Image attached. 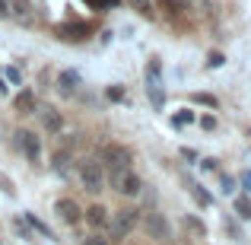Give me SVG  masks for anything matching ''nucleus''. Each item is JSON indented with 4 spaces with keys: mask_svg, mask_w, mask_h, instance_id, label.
Wrapping results in <instances>:
<instances>
[{
    "mask_svg": "<svg viewBox=\"0 0 251 245\" xmlns=\"http://www.w3.org/2000/svg\"><path fill=\"white\" fill-rule=\"evenodd\" d=\"M76 175H80L83 188L89 191V194H99V191L105 188V169H102V163L92 160V156L80 160V165H76Z\"/></svg>",
    "mask_w": 251,
    "mask_h": 245,
    "instance_id": "1",
    "label": "nucleus"
},
{
    "mask_svg": "<svg viewBox=\"0 0 251 245\" xmlns=\"http://www.w3.org/2000/svg\"><path fill=\"white\" fill-rule=\"evenodd\" d=\"M147 96H150V102H153V109H162V105H166V86H162L159 57H153V61L147 64Z\"/></svg>",
    "mask_w": 251,
    "mask_h": 245,
    "instance_id": "2",
    "label": "nucleus"
},
{
    "mask_svg": "<svg viewBox=\"0 0 251 245\" xmlns=\"http://www.w3.org/2000/svg\"><path fill=\"white\" fill-rule=\"evenodd\" d=\"M108 182H111V188H115L121 197H137V194H140V188H143L140 175H137L130 165H127V169H115Z\"/></svg>",
    "mask_w": 251,
    "mask_h": 245,
    "instance_id": "3",
    "label": "nucleus"
},
{
    "mask_svg": "<svg viewBox=\"0 0 251 245\" xmlns=\"http://www.w3.org/2000/svg\"><path fill=\"white\" fill-rule=\"evenodd\" d=\"M137 223H140V210L121 207V210H115V214H111L108 229H111V236H115V239H124V236H130L137 229Z\"/></svg>",
    "mask_w": 251,
    "mask_h": 245,
    "instance_id": "4",
    "label": "nucleus"
},
{
    "mask_svg": "<svg viewBox=\"0 0 251 245\" xmlns=\"http://www.w3.org/2000/svg\"><path fill=\"white\" fill-rule=\"evenodd\" d=\"M99 163H102V169H127L130 165V150L124 147V143H105L102 150H99Z\"/></svg>",
    "mask_w": 251,
    "mask_h": 245,
    "instance_id": "5",
    "label": "nucleus"
},
{
    "mask_svg": "<svg viewBox=\"0 0 251 245\" xmlns=\"http://www.w3.org/2000/svg\"><path fill=\"white\" fill-rule=\"evenodd\" d=\"M143 229H147L150 239H159V242L172 239V226H169V220L159 214V210H147V214H143Z\"/></svg>",
    "mask_w": 251,
    "mask_h": 245,
    "instance_id": "6",
    "label": "nucleus"
},
{
    "mask_svg": "<svg viewBox=\"0 0 251 245\" xmlns=\"http://www.w3.org/2000/svg\"><path fill=\"white\" fill-rule=\"evenodd\" d=\"M54 214L61 217L67 226H76V223L83 220V210H80V204L76 201H70V197H57L54 201Z\"/></svg>",
    "mask_w": 251,
    "mask_h": 245,
    "instance_id": "7",
    "label": "nucleus"
},
{
    "mask_svg": "<svg viewBox=\"0 0 251 245\" xmlns=\"http://www.w3.org/2000/svg\"><path fill=\"white\" fill-rule=\"evenodd\" d=\"M16 147L23 150V153L29 156L32 163L42 160V140H38V137L32 134V131H19V134H16Z\"/></svg>",
    "mask_w": 251,
    "mask_h": 245,
    "instance_id": "8",
    "label": "nucleus"
},
{
    "mask_svg": "<svg viewBox=\"0 0 251 245\" xmlns=\"http://www.w3.org/2000/svg\"><path fill=\"white\" fill-rule=\"evenodd\" d=\"M86 223H89L96 233H105V229H108V223H111V217H108V210H105L102 204H92V207L86 210Z\"/></svg>",
    "mask_w": 251,
    "mask_h": 245,
    "instance_id": "9",
    "label": "nucleus"
},
{
    "mask_svg": "<svg viewBox=\"0 0 251 245\" xmlns=\"http://www.w3.org/2000/svg\"><path fill=\"white\" fill-rule=\"evenodd\" d=\"M6 6H10V16H16L23 26H32L35 13H32V3H29V0H6Z\"/></svg>",
    "mask_w": 251,
    "mask_h": 245,
    "instance_id": "10",
    "label": "nucleus"
},
{
    "mask_svg": "<svg viewBox=\"0 0 251 245\" xmlns=\"http://www.w3.org/2000/svg\"><path fill=\"white\" fill-rule=\"evenodd\" d=\"M42 124H45V131L57 134V131L64 128V118H61V111H57V109H45V115H42Z\"/></svg>",
    "mask_w": 251,
    "mask_h": 245,
    "instance_id": "11",
    "label": "nucleus"
},
{
    "mask_svg": "<svg viewBox=\"0 0 251 245\" xmlns=\"http://www.w3.org/2000/svg\"><path fill=\"white\" fill-rule=\"evenodd\" d=\"M57 86H61V92H74L76 86H80V74L76 70H61V77H57Z\"/></svg>",
    "mask_w": 251,
    "mask_h": 245,
    "instance_id": "12",
    "label": "nucleus"
},
{
    "mask_svg": "<svg viewBox=\"0 0 251 245\" xmlns=\"http://www.w3.org/2000/svg\"><path fill=\"white\" fill-rule=\"evenodd\" d=\"M70 153H54V163H51V169L57 172L61 178H74V172H70Z\"/></svg>",
    "mask_w": 251,
    "mask_h": 245,
    "instance_id": "13",
    "label": "nucleus"
},
{
    "mask_svg": "<svg viewBox=\"0 0 251 245\" xmlns=\"http://www.w3.org/2000/svg\"><path fill=\"white\" fill-rule=\"evenodd\" d=\"M235 214H239V220H251V197L248 194H242V197H235Z\"/></svg>",
    "mask_w": 251,
    "mask_h": 245,
    "instance_id": "14",
    "label": "nucleus"
},
{
    "mask_svg": "<svg viewBox=\"0 0 251 245\" xmlns=\"http://www.w3.org/2000/svg\"><path fill=\"white\" fill-rule=\"evenodd\" d=\"M124 3H127L130 10H137L140 16H150V19H153V0H124Z\"/></svg>",
    "mask_w": 251,
    "mask_h": 245,
    "instance_id": "15",
    "label": "nucleus"
},
{
    "mask_svg": "<svg viewBox=\"0 0 251 245\" xmlns=\"http://www.w3.org/2000/svg\"><path fill=\"white\" fill-rule=\"evenodd\" d=\"M191 194H194V201L201 204V207H210V204H213V197H210V191L203 188V185H191Z\"/></svg>",
    "mask_w": 251,
    "mask_h": 245,
    "instance_id": "16",
    "label": "nucleus"
},
{
    "mask_svg": "<svg viewBox=\"0 0 251 245\" xmlns=\"http://www.w3.org/2000/svg\"><path fill=\"white\" fill-rule=\"evenodd\" d=\"M25 223H29V226H35V233H42L45 239H54V233L48 229V223H42V220H38L35 214H25Z\"/></svg>",
    "mask_w": 251,
    "mask_h": 245,
    "instance_id": "17",
    "label": "nucleus"
},
{
    "mask_svg": "<svg viewBox=\"0 0 251 245\" xmlns=\"http://www.w3.org/2000/svg\"><path fill=\"white\" fill-rule=\"evenodd\" d=\"M159 3L166 6V10L172 13V16H181V13L191 6V0H159Z\"/></svg>",
    "mask_w": 251,
    "mask_h": 245,
    "instance_id": "18",
    "label": "nucleus"
},
{
    "mask_svg": "<svg viewBox=\"0 0 251 245\" xmlns=\"http://www.w3.org/2000/svg\"><path fill=\"white\" fill-rule=\"evenodd\" d=\"M16 109H25V111L35 109V99H32V92H19V96H16Z\"/></svg>",
    "mask_w": 251,
    "mask_h": 245,
    "instance_id": "19",
    "label": "nucleus"
},
{
    "mask_svg": "<svg viewBox=\"0 0 251 245\" xmlns=\"http://www.w3.org/2000/svg\"><path fill=\"white\" fill-rule=\"evenodd\" d=\"M191 121H194V111L191 109H181L175 118H172V124H178V128H181V124H191Z\"/></svg>",
    "mask_w": 251,
    "mask_h": 245,
    "instance_id": "20",
    "label": "nucleus"
},
{
    "mask_svg": "<svg viewBox=\"0 0 251 245\" xmlns=\"http://www.w3.org/2000/svg\"><path fill=\"white\" fill-rule=\"evenodd\" d=\"M184 226H188L191 233H197V236H203V233H207V226H203V223H197L194 217H184Z\"/></svg>",
    "mask_w": 251,
    "mask_h": 245,
    "instance_id": "21",
    "label": "nucleus"
},
{
    "mask_svg": "<svg viewBox=\"0 0 251 245\" xmlns=\"http://www.w3.org/2000/svg\"><path fill=\"white\" fill-rule=\"evenodd\" d=\"M105 96H108L111 102H124V99H127V96H124V89H121V86H108V92H105Z\"/></svg>",
    "mask_w": 251,
    "mask_h": 245,
    "instance_id": "22",
    "label": "nucleus"
},
{
    "mask_svg": "<svg viewBox=\"0 0 251 245\" xmlns=\"http://www.w3.org/2000/svg\"><path fill=\"white\" fill-rule=\"evenodd\" d=\"M83 245H108V239H105L102 233H92V236H86Z\"/></svg>",
    "mask_w": 251,
    "mask_h": 245,
    "instance_id": "23",
    "label": "nucleus"
},
{
    "mask_svg": "<svg viewBox=\"0 0 251 245\" xmlns=\"http://www.w3.org/2000/svg\"><path fill=\"white\" fill-rule=\"evenodd\" d=\"M0 188H3V194H6V197H13V194H16V188H13V182H10L6 175H0Z\"/></svg>",
    "mask_w": 251,
    "mask_h": 245,
    "instance_id": "24",
    "label": "nucleus"
},
{
    "mask_svg": "<svg viewBox=\"0 0 251 245\" xmlns=\"http://www.w3.org/2000/svg\"><path fill=\"white\" fill-rule=\"evenodd\" d=\"M223 194H235V178L223 175Z\"/></svg>",
    "mask_w": 251,
    "mask_h": 245,
    "instance_id": "25",
    "label": "nucleus"
},
{
    "mask_svg": "<svg viewBox=\"0 0 251 245\" xmlns=\"http://www.w3.org/2000/svg\"><path fill=\"white\" fill-rule=\"evenodd\" d=\"M13 229H16L23 239H32V233H29V226H23V220H13Z\"/></svg>",
    "mask_w": 251,
    "mask_h": 245,
    "instance_id": "26",
    "label": "nucleus"
},
{
    "mask_svg": "<svg viewBox=\"0 0 251 245\" xmlns=\"http://www.w3.org/2000/svg\"><path fill=\"white\" fill-rule=\"evenodd\" d=\"M92 6H102V10H115L118 6V0H89Z\"/></svg>",
    "mask_w": 251,
    "mask_h": 245,
    "instance_id": "27",
    "label": "nucleus"
},
{
    "mask_svg": "<svg viewBox=\"0 0 251 245\" xmlns=\"http://www.w3.org/2000/svg\"><path fill=\"white\" fill-rule=\"evenodd\" d=\"M239 185L245 188V194H251V172H242V175H239Z\"/></svg>",
    "mask_w": 251,
    "mask_h": 245,
    "instance_id": "28",
    "label": "nucleus"
},
{
    "mask_svg": "<svg viewBox=\"0 0 251 245\" xmlns=\"http://www.w3.org/2000/svg\"><path fill=\"white\" fill-rule=\"evenodd\" d=\"M223 64H226V57H223L220 51H213V54H210V67H223Z\"/></svg>",
    "mask_w": 251,
    "mask_h": 245,
    "instance_id": "29",
    "label": "nucleus"
},
{
    "mask_svg": "<svg viewBox=\"0 0 251 245\" xmlns=\"http://www.w3.org/2000/svg\"><path fill=\"white\" fill-rule=\"evenodd\" d=\"M194 102H203V105H210V109H216V99H213V96H201V92H197Z\"/></svg>",
    "mask_w": 251,
    "mask_h": 245,
    "instance_id": "30",
    "label": "nucleus"
},
{
    "mask_svg": "<svg viewBox=\"0 0 251 245\" xmlns=\"http://www.w3.org/2000/svg\"><path fill=\"white\" fill-rule=\"evenodd\" d=\"M201 128L213 131V128H216V118H213V115H203V118H201Z\"/></svg>",
    "mask_w": 251,
    "mask_h": 245,
    "instance_id": "31",
    "label": "nucleus"
},
{
    "mask_svg": "<svg viewBox=\"0 0 251 245\" xmlns=\"http://www.w3.org/2000/svg\"><path fill=\"white\" fill-rule=\"evenodd\" d=\"M6 80H10V83H19L23 77H19V70H16V67H10V70H6Z\"/></svg>",
    "mask_w": 251,
    "mask_h": 245,
    "instance_id": "32",
    "label": "nucleus"
},
{
    "mask_svg": "<svg viewBox=\"0 0 251 245\" xmlns=\"http://www.w3.org/2000/svg\"><path fill=\"white\" fill-rule=\"evenodd\" d=\"M201 169H207V172H213V169H216V160H210V156H207V160H201Z\"/></svg>",
    "mask_w": 251,
    "mask_h": 245,
    "instance_id": "33",
    "label": "nucleus"
},
{
    "mask_svg": "<svg viewBox=\"0 0 251 245\" xmlns=\"http://www.w3.org/2000/svg\"><path fill=\"white\" fill-rule=\"evenodd\" d=\"M10 16V6H6V0H0V19Z\"/></svg>",
    "mask_w": 251,
    "mask_h": 245,
    "instance_id": "34",
    "label": "nucleus"
},
{
    "mask_svg": "<svg viewBox=\"0 0 251 245\" xmlns=\"http://www.w3.org/2000/svg\"><path fill=\"white\" fill-rule=\"evenodd\" d=\"M181 156H184V160H191V163H197V153H194V150H181Z\"/></svg>",
    "mask_w": 251,
    "mask_h": 245,
    "instance_id": "35",
    "label": "nucleus"
},
{
    "mask_svg": "<svg viewBox=\"0 0 251 245\" xmlns=\"http://www.w3.org/2000/svg\"><path fill=\"white\" fill-rule=\"evenodd\" d=\"M0 96H6V83L3 80H0Z\"/></svg>",
    "mask_w": 251,
    "mask_h": 245,
    "instance_id": "36",
    "label": "nucleus"
}]
</instances>
